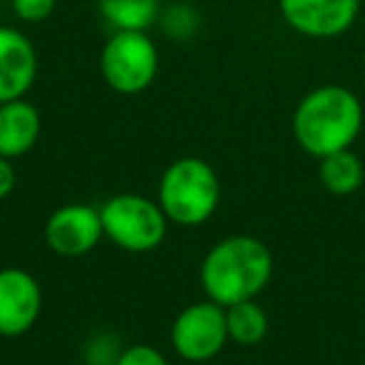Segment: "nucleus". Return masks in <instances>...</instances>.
Segmentation results:
<instances>
[{
	"mask_svg": "<svg viewBox=\"0 0 365 365\" xmlns=\"http://www.w3.org/2000/svg\"><path fill=\"white\" fill-rule=\"evenodd\" d=\"M106 83L123 96H138L158 76V48L143 31H115L101 56Z\"/></svg>",
	"mask_w": 365,
	"mask_h": 365,
	"instance_id": "obj_5",
	"label": "nucleus"
},
{
	"mask_svg": "<svg viewBox=\"0 0 365 365\" xmlns=\"http://www.w3.org/2000/svg\"><path fill=\"white\" fill-rule=\"evenodd\" d=\"M228 338V320L225 308L213 300L193 303L182 308L170 328V343L182 360L203 363L225 348Z\"/></svg>",
	"mask_w": 365,
	"mask_h": 365,
	"instance_id": "obj_6",
	"label": "nucleus"
},
{
	"mask_svg": "<svg viewBox=\"0 0 365 365\" xmlns=\"http://www.w3.org/2000/svg\"><path fill=\"white\" fill-rule=\"evenodd\" d=\"M101 210L93 205L71 203L58 208L46 223V243L53 253L78 258L86 255L101 243L103 238Z\"/></svg>",
	"mask_w": 365,
	"mask_h": 365,
	"instance_id": "obj_9",
	"label": "nucleus"
},
{
	"mask_svg": "<svg viewBox=\"0 0 365 365\" xmlns=\"http://www.w3.org/2000/svg\"><path fill=\"white\" fill-rule=\"evenodd\" d=\"M318 178L323 188L333 195H353L363 188L365 165L353 150H338L333 155L320 158Z\"/></svg>",
	"mask_w": 365,
	"mask_h": 365,
	"instance_id": "obj_12",
	"label": "nucleus"
},
{
	"mask_svg": "<svg viewBox=\"0 0 365 365\" xmlns=\"http://www.w3.org/2000/svg\"><path fill=\"white\" fill-rule=\"evenodd\" d=\"M103 233L128 253H150L165 240L168 218L150 198L123 193L101 208Z\"/></svg>",
	"mask_w": 365,
	"mask_h": 365,
	"instance_id": "obj_4",
	"label": "nucleus"
},
{
	"mask_svg": "<svg viewBox=\"0 0 365 365\" xmlns=\"http://www.w3.org/2000/svg\"><path fill=\"white\" fill-rule=\"evenodd\" d=\"M363 128V106L353 91L343 86H320L298 103L293 115V135L308 155L325 158L348 150Z\"/></svg>",
	"mask_w": 365,
	"mask_h": 365,
	"instance_id": "obj_2",
	"label": "nucleus"
},
{
	"mask_svg": "<svg viewBox=\"0 0 365 365\" xmlns=\"http://www.w3.org/2000/svg\"><path fill=\"white\" fill-rule=\"evenodd\" d=\"M41 138V113L26 98L0 103V155L13 160L36 148Z\"/></svg>",
	"mask_w": 365,
	"mask_h": 365,
	"instance_id": "obj_11",
	"label": "nucleus"
},
{
	"mask_svg": "<svg viewBox=\"0 0 365 365\" xmlns=\"http://www.w3.org/2000/svg\"><path fill=\"white\" fill-rule=\"evenodd\" d=\"M228 338L243 348H253L268 335V315L255 300H243L225 308Z\"/></svg>",
	"mask_w": 365,
	"mask_h": 365,
	"instance_id": "obj_14",
	"label": "nucleus"
},
{
	"mask_svg": "<svg viewBox=\"0 0 365 365\" xmlns=\"http://www.w3.org/2000/svg\"><path fill=\"white\" fill-rule=\"evenodd\" d=\"M58 0H13V11L21 21L41 23L53 16Z\"/></svg>",
	"mask_w": 365,
	"mask_h": 365,
	"instance_id": "obj_15",
	"label": "nucleus"
},
{
	"mask_svg": "<svg viewBox=\"0 0 365 365\" xmlns=\"http://www.w3.org/2000/svg\"><path fill=\"white\" fill-rule=\"evenodd\" d=\"M98 8L115 31L145 33L160 13L158 0H98Z\"/></svg>",
	"mask_w": 365,
	"mask_h": 365,
	"instance_id": "obj_13",
	"label": "nucleus"
},
{
	"mask_svg": "<svg viewBox=\"0 0 365 365\" xmlns=\"http://www.w3.org/2000/svg\"><path fill=\"white\" fill-rule=\"evenodd\" d=\"M280 16L308 38H338L355 23L360 0H278Z\"/></svg>",
	"mask_w": 365,
	"mask_h": 365,
	"instance_id": "obj_7",
	"label": "nucleus"
},
{
	"mask_svg": "<svg viewBox=\"0 0 365 365\" xmlns=\"http://www.w3.org/2000/svg\"><path fill=\"white\" fill-rule=\"evenodd\" d=\"M16 180H18V175H16L13 163L0 155V200L8 198V195L16 190Z\"/></svg>",
	"mask_w": 365,
	"mask_h": 365,
	"instance_id": "obj_17",
	"label": "nucleus"
},
{
	"mask_svg": "<svg viewBox=\"0 0 365 365\" xmlns=\"http://www.w3.org/2000/svg\"><path fill=\"white\" fill-rule=\"evenodd\" d=\"M273 278V253L253 235H230L208 250L200 265V285L213 303L230 308L255 300Z\"/></svg>",
	"mask_w": 365,
	"mask_h": 365,
	"instance_id": "obj_1",
	"label": "nucleus"
},
{
	"mask_svg": "<svg viewBox=\"0 0 365 365\" xmlns=\"http://www.w3.org/2000/svg\"><path fill=\"white\" fill-rule=\"evenodd\" d=\"M43 310L41 283L23 268L0 270V335L18 338L38 323Z\"/></svg>",
	"mask_w": 365,
	"mask_h": 365,
	"instance_id": "obj_8",
	"label": "nucleus"
},
{
	"mask_svg": "<svg viewBox=\"0 0 365 365\" xmlns=\"http://www.w3.org/2000/svg\"><path fill=\"white\" fill-rule=\"evenodd\" d=\"M38 78V53L21 31L0 26V103L26 98Z\"/></svg>",
	"mask_w": 365,
	"mask_h": 365,
	"instance_id": "obj_10",
	"label": "nucleus"
},
{
	"mask_svg": "<svg viewBox=\"0 0 365 365\" xmlns=\"http://www.w3.org/2000/svg\"><path fill=\"white\" fill-rule=\"evenodd\" d=\"M220 203V180L200 158H180L165 168L158 185V205L170 223L195 228L210 220Z\"/></svg>",
	"mask_w": 365,
	"mask_h": 365,
	"instance_id": "obj_3",
	"label": "nucleus"
},
{
	"mask_svg": "<svg viewBox=\"0 0 365 365\" xmlns=\"http://www.w3.org/2000/svg\"><path fill=\"white\" fill-rule=\"evenodd\" d=\"M115 365H168V360L153 345H130L118 355Z\"/></svg>",
	"mask_w": 365,
	"mask_h": 365,
	"instance_id": "obj_16",
	"label": "nucleus"
}]
</instances>
